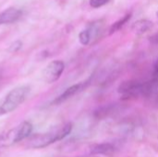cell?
<instances>
[{
    "mask_svg": "<svg viewBox=\"0 0 158 157\" xmlns=\"http://www.w3.org/2000/svg\"><path fill=\"white\" fill-rule=\"evenodd\" d=\"M22 16V11L17 7H8L0 13V26L18 21Z\"/></svg>",
    "mask_w": 158,
    "mask_h": 157,
    "instance_id": "obj_6",
    "label": "cell"
},
{
    "mask_svg": "<svg viewBox=\"0 0 158 157\" xmlns=\"http://www.w3.org/2000/svg\"><path fill=\"white\" fill-rule=\"evenodd\" d=\"M72 130L71 124H66L60 129L54 130L46 133H40L29 137L26 146L31 149H40L44 148L56 142H58L65 137H67Z\"/></svg>",
    "mask_w": 158,
    "mask_h": 157,
    "instance_id": "obj_2",
    "label": "cell"
},
{
    "mask_svg": "<svg viewBox=\"0 0 158 157\" xmlns=\"http://www.w3.org/2000/svg\"><path fill=\"white\" fill-rule=\"evenodd\" d=\"M89 83V81H84V82H81V83H78V84H75V85H72L70 86L69 88H68L61 95H59L55 101H54V104L56 105H58V104H61L63 103L64 101L68 100L69 98L72 97L73 95H75L76 93L81 92L82 90H84L86 88V86L88 85Z\"/></svg>",
    "mask_w": 158,
    "mask_h": 157,
    "instance_id": "obj_7",
    "label": "cell"
},
{
    "mask_svg": "<svg viewBox=\"0 0 158 157\" xmlns=\"http://www.w3.org/2000/svg\"><path fill=\"white\" fill-rule=\"evenodd\" d=\"M154 26V23L148 19H140L132 25V31L134 33L141 35L150 31Z\"/></svg>",
    "mask_w": 158,
    "mask_h": 157,
    "instance_id": "obj_9",
    "label": "cell"
},
{
    "mask_svg": "<svg viewBox=\"0 0 158 157\" xmlns=\"http://www.w3.org/2000/svg\"><path fill=\"white\" fill-rule=\"evenodd\" d=\"M79 40L81 42V44L83 45H87L89 44L92 41H91V38H90V35L88 33V31H86V29H84L83 31H81L79 34Z\"/></svg>",
    "mask_w": 158,
    "mask_h": 157,
    "instance_id": "obj_11",
    "label": "cell"
},
{
    "mask_svg": "<svg viewBox=\"0 0 158 157\" xmlns=\"http://www.w3.org/2000/svg\"><path fill=\"white\" fill-rule=\"evenodd\" d=\"M29 92L30 88L28 86H19L11 90L0 101V116L15 110L25 101Z\"/></svg>",
    "mask_w": 158,
    "mask_h": 157,
    "instance_id": "obj_3",
    "label": "cell"
},
{
    "mask_svg": "<svg viewBox=\"0 0 158 157\" xmlns=\"http://www.w3.org/2000/svg\"><path fill=\"white\" fill-rule=\"evenodd\" d=\"M157 18H158V12H157Z\"/></svg>",
    "mask_w": 158,
    "mask_h": 157,
    "instance_id": "obj_15",
    "label": "cell"
},
{
    "mask_svg": "<svg viewBox=\"0 0 158 157\" xmlns=\"http://www.w3.org/2000/svg\"><path fill=\"white\" fill-rule=\"evenodd\" d=\"M158 88V81L153 79L148 81H139L135 80L123 81L118 88V92L124 97L152 96Z\"/></svg>",
    "mask_w": 158,
    "mask_h": 157,
    "instance_id": "obj_1",
    "label": "cell"
},
{
    "mask_svg": "<svg viewBox=\"0 0 158 157\" xmlns=\"http://www.w3.org/2000/svg\"><path fill=\"white\" fill-rule=\"evenodd\" d=\"M131 13H128V14H126L123 18H121V19H119L118 20H117L114 24L111 25V27H110V29H109V33H110V34H113L114 32L119 31V30H120V29L129 21V19H131Z\"/></svg>",
    "mask_w": 158,
    "mask_h": 157,
    "instance_id": "obj_10",
    "label": "cell"
},
{
    "mask_svg": "<svg viewBox=\"0 0 158 157\" xmlns=\"http://www.w3.org/2000/svg\"><path fill=\"white\" fill-rule=\"evenodd\" d=\"M65 69V64L61 60H54L50 62L44 69V80L47 83H53L56 81L62 75Z\"/></svg>",
    "mask_w": 158,
    "mask_h": 157,
    "instance_id": "obj_5",
    "label": "cell"
},
{
    "mask_svg": "<svg viewBox=\"0 0 158 157\" xmlns=\"http://www.w3.org/2000/svg\"><path fill=\"white\" fill-rule=\"evenodd\" d=\"M116 148L112 143H103L94 144L91 147L90 153L92 155H109L115 152Z\"/></svg>",
    "mask_w": 158,
    "mask_h": 157,
    "instance_id": "obj_8",
    "label": "cell"
},
{
    "mask_svg": "<svg viewBox=\"0 0 158 157\" xmlns=\"http://www.w3.org/2000/svg\"><path fill=\"white\" fill-rule=\"evenodd\" d=\"M78 157H96L95 155H91V156H78Z\"/></svg>",
    "mask_w": 158,
    "mask_h": 157,
    "instance_id": "obj_14",
    "label": "cell"
},
{
    "mask_svg": "<svg viewBox=\"0 0 158 157\" xmlns=\"http://www.w3.org/2000/svg\"><path fill=\"white\" fill-rule=\"evenodd\" d=\"M109 0H90V6L94 8H99L106 5Z\"/></svg>",
    "mask_w": 158,
    "mask_h": 157,
    "instance_id": "obj_12",
    "label": "cell"
},
{
    "mask_svg": "<svg viewBox=\"0 0 158 157\" xmlns=\"http://www.w3.org/2000/svg\"><path fill=\"white\" fill-rule=\"evenodd\" d=\"M32 130L31 123L24 121L0 135V147H8L30 137Z\"/></svg>",
    "mask_w": 158,
    "mask_h": 157,
    "instance_id": "obj_4",
    "label": "cell"
},
{
    "mask_svg": "<svg viewBox=\"0 0 158 157\" xmlns=\"http://www.w3.org/2000/svg\"><path fill=\"white\" fill-rule=\"evenodd\" d=\"M154 79L158 81V58L154 64Z\"/></svg>",
    "mask_w": 158,
    "mask_h": 157,
    "instance_id": "obj_13",
    "label": "cell"
}]
</instances>
